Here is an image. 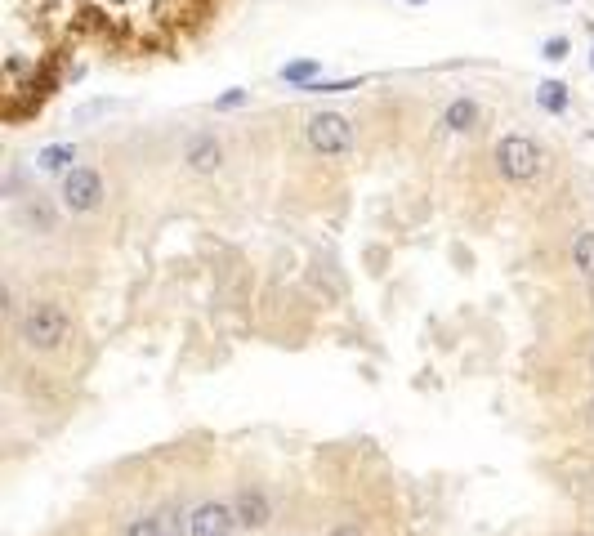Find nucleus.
<instances>
[{
	"mask_svg": "<svg viewBox=\"0 0 594 536\" xmlns=\"http://www.w3.org/2000/svg\"><path fill=\"white\" fill-rule=\"evenodd\" d=\"M18 335H23L27 349H59L67 340V313L54 300H36L27 304V313L18 318Z\"/></svg>",
	"mask_w": 594,
	"mask_h": 536,
	"instance_id": "f257e3e1",
	"label": "nucleus"
},
{
	"mask_svg": "<svg viewBox=\"0 0 594 536\" xmlns=\"http://www.w3.org/2000/svg\"><path fill=\"white\" fill-rule=\"evenodd\" d=\"M496 170L510 184H528V179H536V170H541V152H536V143L528 134H505L496 143Z\"/></svg>",
	"mask_w": 594,
	"mask_h": 536,
	"instance_id": "f03ea898",
	"label": "nucleus"
},
{
	"mask_svg": "<svg viewBox=\"0 0 594 536\" xmlns=\"http://www.w3.org/2000/svg\"><path fill=\"white\" fill-rule=\"evenodd\" d=\"M304 134H309L313 152H322V157H344V152L353 148V126L340 112H313Z\"/></svg>",
	"mask_w": 594,
	"mask_h": 536,
	"instance_id": "7ed1b4c3",
	"label": "nucleus"
},
{
	"mask_svg": "<svg viewBox=\"0 0 594 536\" xmlns=\"http://www.w3.org/2000/svg\"><path fill=\"white\" fill-rule=\"evenodd\" d=\"M103 201V179L94 175V170H67L63 179V206L72 210V215H85V210H94Z\"/></svg>",
	"mask_w": 594,
	"mask_h": 536,
	"instance_id": "20e7f679",
	"label": "nucleus"
},
{
	"mask_svg": "<svg viewBox=\"0 0 594 536\" xmlns=\"http://www.w3.org/2000/svg\"><path fill=\"white\" fill-rule=\"evenodd\" d=\"M237 523V510H228L224 501H206L193 514V536H228Z\"/></svg>",
	"mask_w": 594,
	"mask_h": 536,
	"instance_id": "39448f33",
	"label": "nucleus"
},
{
	"mask_svg": "<svg viewBox=\"0 0 594 536\" xmlns=\"http://www.w3.org/2000/svg\"><path fill=\"white\" fill-rule=\"evenodd\" d=\"M219 161H224V152H219V143L210 139V134H197V139L188 143V166H193L197 175H210V170H219Z\"/></svg>",
	"mask_w": 594,
	"mask_h": 536,
	"instance_id": "423d86ee",
	"label": "nucleus"
},
{
	"mask_svg": "<svg viewBox=\"0 0 594 536\" xmlns=\"http://www.w3.org/2000/svg\"><path fill=\"white\" fill-rule=\"evenodd\" d=\"M237 523H242V528H264V523H268V501H264V492H255V487H242V496H237Z\"/></svg>",
	"mask_w": 594,
	"mask_h": 536,
	"instance_id": "0eeeda50",
	"label": "nucleus"
},
{
	"mask_svg": "<svg viewBox=\"0 0 594 536\" xmlns=\"http://www.w3.org/2000/svg\"><path fill=\"white\" fill-rule=\"evenodd\" d=\"M474 121H478V108H474V103H469V99H456L452 108H447L443 126H447V130H469Z\"/></svg>",
	"mask_w": 594,
	"mask_h": 536,
	"instance_id": "6e6552de",
	"label": "nucleus"
},
{
	"mask_svg": "<svg viewBox=\"0 0 594 536\" xmlns=\"http://www.w3.org/2000/svg\"><path fill=\"white\" fill-rule=\"evenodd\" d=\"M572 260H577V268L594 282V233H581L577 242H572Z\"/></svg>",
	"mask_w": 594,
	"mask_h": 536,
	"instance_id": "1a4fd4ad",
	"label": "nucleus"
},
{
	"mask_svg": "<svg viewBox=\"0 0 594 536\" xmlns=\"http://www.w3.org/2000/svg\"><path fill=\"white\" fill-rule=\"evenodd\" d=\"M536 99H541L545 112H563V108H568V90H563L559 81H545L541 90H536Z\"/></svg>",
	"mask_w": 594,
	"mask_h": 536,
	"instance_id": "9d476101",
	"label": "nucleus"
},
{
	"mask_svg": "<svg viewBox=\"0 0 594 536\" xmlns=\"http://www.w3.org/2000/svg\"><path fill=\"white\" fill-rule=\"evenodd\" d=\"M36 161H41V170H67V161H76V152L67 148V143H54V148H45Z\"/></svg>",
	"mask_w": 594,
	"mask_h": 536,
	"instance_id": "9b49d317",
	"label": "nucleus"
},
{
	"mask_svg": "<svg viewBox=\"0 0 594 536\" xmlns=\"http://www.w3.org/2000/svg\"><path fill=\"white\" fill-rule=\"evenodd\" d=\"M23 219H27V224H41V228H50V224H54V215L41 206V201H32V206H23Z\"/></svg>",
	"mask_w": 594,
	"mask_h": 536,
	"instance_id": "f8f14e48",
	"label": "nucleus"
},
{
	"mask_svg": "<svg viewBox=\"0 0 594 536\" xmlns=\"http://www.w3.org/2000/svg\"><path fill=\"white\" fill-rule=\"evenodd\" d=\"M313 72H318V63H313V59H304V63H291V67H286V81H309Z\"/></svg>",
	"mask_w": 594,
	"mask_h": 536,
	"instance_id": "ddd939ff",
	"label": "nucleus"
},
{
	"mask_svg": "<svg viewBox=\"0 0 594 536\" xmlns=\"http://www.w3.org/2000/svg\"><path fill=\"white\" fill-rule=\"evenodd\" d=\"M126 536H161V519H139V523H130Z\"/></svg>",
	"mask_w": 594,
	"mask_h": 536,
	"instance_id": "4468645a",
	"label": "nucleus"
},
{
	"mask_svg": "<svg viewBox=\"0 0 594 536\" xmlns=\"http://www.w3.org/2000/svg\"><path fill=\"white\" fill-rule=\"evenodd\" d=\"M563 54H568V41H563V36L545 41V59H563Z\"/></svg>",
	"mask_w": 594,
	"mask_h": 536,
	"instance_id": "2eb2a0df",
	"label": "nucleus"
},
{
	"mask_svg": "<svg viewBox=\"0 0 594 536\" xmlns=\"http://www.w3.org/2000/svg\"><path fill=\"white\" fill-rule=\"evenodd\" d=\"M237 103H242V90H228L224 99H219V108H237Z\"/></svg>",
	"mask_w": 594,
	"mask_h": 536,
	"instance_id": "dca6fc26",
	"label": "nucleus"
},
{
	"mask_svg": "<svg viewBox=\"0 0 594 536\" xmlns=\"http://www.w3.org/2000/svg\"><path fill=\"white\" fill-rule=\"evenodd\" d=\"M331 536H362V528H358V523H340Z\"/></svg>",
	"mask_w": 594,
	"mask_h": 536,
	"instance_id": "f3484780",
	"label": "nucleus"
},
{
	"mask_svg": "<svg viewBox=\"0 0 594 536\" xmlns=\"http://www.w3.org/2000/svg\"><path fill=\"white\" fill-rule=\"evenodd\" d=\"M586 420H590V425H594V402H590V411H586Z\"/></svg>",
	"mask_w": 594,
	"mask_h": 536,
	"instance_id": "a211bd4d",
	"label": "nucleus"
},
{
	"mask_svg": "<svg viewBox=\"0 0 594 536\" xmlns=\"http://www.w3.org/2000/svg\"><path fill=\"white\" fill-rule=\"evenodd\" d=\"M590 376H594V349H590Z\"/></svg>",
	"mask_w": 594,
	"mask_h": 536,
	"instance_id": "6ab92c4d",
	"label": "nucleus"
},
{
	"mask_svg": "<svg viewBox=\"0 0 594 536\" xmlns=\"http://www.w3.org/2000/svg\"><path fill=\"white\" fill-rule=\"evenodd\" d=\"M407 5H425V0H407Z\"/></svg>",
	"mask_w": 594,
	"mask_h": 536,
	"instance_id": "aec40b11",
	"label": "nucleus"
},
{
	"mask_svg": "<svg viewBox=\"0 0 594 536\" xmlns=\"http://www.w3.org/2000/svg\"><path fill=\"white\" fill-rule=\"evenodd\" d=\"M590 67H594V54H590Z\"/></svg>",
	"mask_w": 594,
	"mask_h": 536,
	"instance_id": "412c9836",
	"label": "nucleus"
},
{
	"mask_svg": "<svg viewBox=\"0 0 594 536\" xmlns=\"http://www.w3.org/2000/svg\"><path fill=\"white\" fill-rule=\"evenodd\" d=\"M590 295H594V282H590Z\"/></svg>",
	"mask_w": 594,
	"mask_h": 536,
	"instance_id": "4be33fe9",
	"label": "nucleus"
},
{
	"mask_svg": "<svg viewBox=\"0 0 594 536\" xmlns=\"http://www.w3.org/2000/svg\"><path fill=\"white\" fill-rule=\"evenodd\" d=\"M590 487H594V478H590Z\"/></svg>",
	"mask_w": 594,
	"mask_h": 536,
	"instance_id": "5701e85b",
	"label": "nucleus"
}]
</instances>
